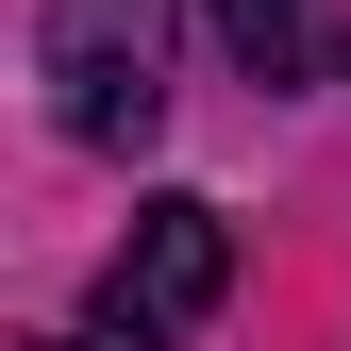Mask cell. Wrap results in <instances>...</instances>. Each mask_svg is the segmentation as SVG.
Returning <instances> with one entry per match:
<instances>
[{"label": "cell", "mask_w": 351, "mask_h": 351, "mask_svg": "<svg viewBox=\"0 0 351 351\" xmlns=\"http://www.w3.org/2000/svg\"><path fill=\"white\" fill-rule=\"evenodd\" d=\"M201 17H217V51H234L251 84H301V67H318V0H201Z\"/></svg>", "instance_id": "obj_3"}, {"label": "cell", "mask_w": 351, "mask_h": 351, "mask_svg": "<svg viewBox=\"0 0 351 351\" xmlns=\"http://www.w3.org/2000/svg\"><path fill=\"white\" fill-rule=\"evenodd\" d=\"M217 285H234V217L217 201H134V234L101 251V335L117 351H167L217 318Z\"/></svg>", "instance_id": "obj_1"}, {"label": "cell", "mask_w": 351, "mask_h": 351, "mask_svg": "<svg viewBox=\"0 0 351 351\" xmlns=\"http://www.w3.org/2000/svg\"><path fill=\"white\" fill-rule=\"evenodd\" d=\"M34 67H51V117H67L84 151H151V117H167V67H151V0H51Z\"/></svg>", "instance_id": "obj_2"}]
</instances>
